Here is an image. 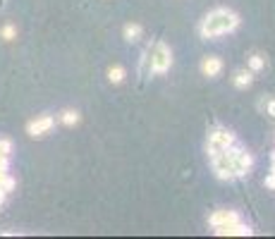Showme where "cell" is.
<instances>
[{
	"label": "cell",
	"mask_w": 275,
	"mask_h": 239,
	"mask_svg": "<svg viewBox=\"0 0 275 239\" xmlns=\"http://www.w3.org/2000/svg\"><path fill=\"white\" fill-rule=\"evenodd\" d=\"M142 34H144L142 24H134V22L125 24V29H122V36H125V41H129V43L139 41V39H142Z\"/></svg>",
	"instance_id": "cell-9"
},
{
	"label": "cell",
	"mask_w": 275,
	"mask_h": 239,
	"mask_svg": "<svg viewBox=\"0 0 275 239\" xmlns=\"http://www.w3.org/2000/svg\"><path fill=\"white\" fill-rule=\"evenodd\" d=\"M60 122H63L65 127H74V125H79V112L77 110H63L60 112Z\"/></svg>",
	"instance_id": "cell-12"
},
{
	"label": "cell",
	"mask_w": 275,
	"mask_h": 239,
	"mask_svg": "<svg viewBox=\"0 0 275 239\" xmlns=\"http://www.w3.org/2000/svg\"><path fill=\"white\" fill-rule=\"evenodd\" d=\"M213 232L218 234V237H249V234H254V230L249 227V225H244L242 220L235 225H223V227H213Z\"/></svg>",
	"instance_id": "cell-4"
},
{
	"label": "cell",
	"mask_w": 275,
	"mask_h": 239,
	"mask_svg": "<svg viewBox=\"0 0 275 239\" xmlns=\"http://www.w3.org/2000/svg\"><path fill=\"white\" fill-rule=\"evenodd\" d=\"M239 26V15H235L232 10L228 8H215L213 12L204 17V22L199 26V34L201 39H218V36H225V34L235 32Z\"/></svg>",
	"instance_id": "cell-1"
},
{
	"label": "cell",
	"mask_w": 275,
	"mask_h": 239,
	"mask_svg": "<svg viewBox=\"0 0 275 239\" xmlns=\"http://www.w3.org/2000/svg\"><path fill=\"white\" fill-rule=\"evenodd\" d=\"M0 36H3L5 41H12L17 36V29L12 26V24H5V26H3V32H0Z\"/></svg>",
	"instance_id": "cell-13"
},
{
	"label": "cell",
	"mask_w": 275,
	"mask_h": 239,
	"mask_svg": "<svg viewBox=\"0 0 275 239\" xmlns=\"http://www.w3.org/2000/svg\"><path fill=\"white\" fill-rule=\"evenodd\" d=\"M208 143L215 146V148H225L230 143H235V134L228 132V129H223V127H213L211 132H208Z\"/></svg>",
	"instance_id": "cell-5"
},
{
	"label": "cell",
	"mask_w": 275,
	"mask_h": 239,
	"mask_svg": "<svg viewBox=\"0 0 275 239\" xmlns=\"http://www.w3.org/2000/svg\"><path fill=\"white\" fill-rule=\"evenodd\" d=\"M170 67H173V53H170L168 43L158 41L156 46H153V50H151L149 72H151V74H165Z\"/></svg>",
	"instance_id": "cell-2"
},
{
	"label": "cell",
	"mask_w": 275,
	"mask_h": 239,
	"mask_svg": "<svg viewBox=\"0 0 275 239\" xmlns=\"http://www.w3.org/2000/svg\"><path fill=\"white\" fill-rule=\"evenodd\" d=\"M125 77H127V72H125V67H120V65L108 70V81H110V84H122Z\"/></svg>",
	"instance_id": "cell-11"
},
{
	"label": "cell",
	"mask_w": 275,
	"mask_h": 239,
	"mask_svg": "<svg viewBox=\"0 0 275 239\" xmlns=\"http://www.w3.org/2000/svg\"><path fill=\"white\" fill-rule=\"evenodd\" d=\"M266 110H268V115H270V117H275V98L266 103Z\"/></svg>",
	"instance_id": "cell-16"
},
{
	"label": "cell",
	"mask_w": 275,
	"mask_h": 239,
	"mask_svg": "<svg viewBox=\"0 0 275 239\" xmlns=\"http://www.w3.org/2000/svg\"><path fill=\"white\" fill-rule=\"evenodd\" d=\"M254 81V72L252 70H237L235 74H232V84H235L237 88H249Z\"/></svg>",
	"instance_id": "cell-8"
},
{
	"label": "cell",
	"mask_w": 275,
	"mask_h": 239,
	"mask_svg": "<svg viewBox=\"0 0 275 239\" xmlns=\"http://www.w3.org/2000/svg\"><path fill=\"white\" fill-rule=\"evenodd\" d=\"M55 120L50 117V115H41V117L32 120L29 125H26V132H29V136H34V139H39V136H46L50 129H53Z\"/></svg>",
	"instance_id": "cell-3"
},
{
	"label": "cell",
	"mask_w": 275,
	"mask_h": 239,
	"mask_svg": "<svg viewBox=\"0 0 275 239\" xmlns=\"http://www.w3.org/2000/svg\"><path fill=\"white\" fill-rule=\"evenodd\" d=\"M242 218H239V213L237 211H215V213L208 218V225L211 227H223V225H235L239 223Z\"/></svg>",
	"instance_id": "cell-6"
},
{
	"label": "cell",
	"mask_w": 275,
	"mask_h": 239,
	"mask_svg": "<svg viewBox=\"0 0 275 239\" xmlns=\"http://www.w3.org/2000/svg\"><path fill=\"white\" fill-rule=\"evenodd\" d=\"M201 72H204V77H208V79H215L220 72H223V60H220L218 55L204 57V63H201Z\"/></svg>",
	"instance_id": "cell-7"
},
{
	"label": "cell",
	"mask_w": 275,
	"mask_h": 239,
	"mask_svg": "<svg viewBox=\"0 0 275 239\" xmlns=\"http://www.w3.org/2000/svg\"><path fill=\"white\" fill-rule=\"evenodd\" d=\"M0 153L3 156H10L12 153V141L10 139H0Z\"/></svg>",
	"instance_id": "cell-14"
},
{
	"label": "cell",
	"mask_w": 275,
	"mask_h": 239,
	"mask_svg": "<svg viewBox=\"0 0 275 239\" xmlns=\"http://www.w3.org/2000/svg\"><path fill=\"white\" fill-rule=\"evenodd\" d=\"M266 187H270V189H275V172H270V175L266 177Z\"/></svg>",
	"instance_id": "cell-17"
},
{
	"label": "cell",
	"mask_w": 275,
	"mask_h": 239,
	"mask_svg": "<svg viewBox=\"0 0 275 239\" xmlns=\"http://www.w3.org/2000/svg\"><path fill=\"white\" fill-rule=\"evenodd\" d=\"M10 156H3V153H0V172H8L10 170Z\"/></svg>",
	"instance_id": "cell-15"
},
{
	"label": "cell",
	"mask_w": 275,
	"mask_h": 239,
	"mask_svg": "<svg viewBox=\"0 0 275 239\" xmlns=\"http://www.w3.org/2000/svg\"><path fill=\"white\" fill-rule=\"evenodd\" d=\"M246 63H249V70L252 72H261L266 67V57L261 55V53H252V55L246 57Z\"/></svg>",
	"instance_id": "cell-10"
}]
</instances>
